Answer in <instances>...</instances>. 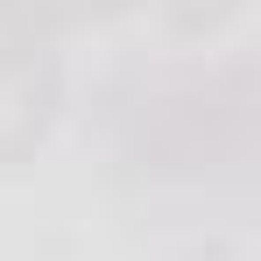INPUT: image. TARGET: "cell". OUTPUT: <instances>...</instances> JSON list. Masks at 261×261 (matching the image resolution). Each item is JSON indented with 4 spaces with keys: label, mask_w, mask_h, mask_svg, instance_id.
Returning <instances> with one entry per match:
<instances>
[{
    "label": "cell",
    "mask_w": 261,
    "mask_h": 261,
    "mask_svg": "<svg viewBox=\"0 0 261 261\" xmlns=\"http://www.w3.org/2000/svg\"><path fill=\"white\" fill-rule=\"evenodd\" d=\"M64 113V64L49 43H0V170H21Z\"/></svg>",
    "instance_id": "obj_1"
},
{
    "label": "cell",
    "mask_w": 261,
    "mask_h": 261,
    "mask_svg": "<svg viewBox=\"0 0 261 261\" xmlns=\"http://www.w3.org/2000/svg\"><path fill=\"white\" fill-rule=\"evenodd\" d=\"M141 0H0V43H57L85 21H113Z\"/></svg>",
    "instance_id": "obj_2"
},
{
    "label": "cell",
    "mask_w": 261,
    "mask_h": 261,
    "mask_svg": "<svg viewBox=\"0 0 261 261\" xmlns=\"http://www.w3.org/2000/svg\"><path fill=\"white\" fill-rule=\"evenodd\" d=\"M141 7H155V21L170 36H219L240 14V0H141Z\"/></svg>",
    "instance_id": "obj_3"
}]
</instances>
